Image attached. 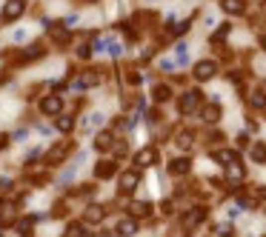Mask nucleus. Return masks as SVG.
Returning <instances> with one entry per match:
<instances>
[{
	"mask_svg": "<svg viewBox=\"0 0 266 237\" xmlns=\"http://www.w3.org/2000/svg\"><path fill=\"white\" fill-rule=\"evenodd\" d=\"M23 11H26V0H6V6H3V11H0V20L12 23V20H17Z\"/></svg>",
	"mask_w": 266,
	"mask_h": 237,
	"instance_id": "1",
	"label": "nucleus"
},
{
	"mask_svg": "<svg viewBox=\"0 0 266 237\" xmlns=\"http://www.w3.org/2000/svg\"><path fill=\"white\" fill-rule=\"evenodd\" d=\"M138 183H140V171L138 169H129L120 174V183H117V192L120 194H132L135 189H138Z\"/></svg>",
	"mask_w": 266,
	"mask_h": 237,
	"instance_id": "2",
	"label": "nucleus"
},
{
	"mask_svg": "<svg viewBox=\"0 0 266 237\" xmlns=\"http://www.w3.org/2000/svg\"><path fill=\"white\" fill-rule=\"evenodd\" d=\"M0 223H3V226H14V223H17V203L0 200Z\"/></svg>",
	"mask_w": 266,
	"mask_h": 237,
	"instance_id": "3",
	"label": "nucleus"
},
{
	"mask_svg": "<svg viewBox=\"0 0 266 237\" xmlns=\"http://www.w3.org/2000/svg\"><path fill=\"white\" fill-rule=\"evenodd\" d=\"M197 106H200V91H197V89H189L183 97H180V114L197 112Z\"/></svg>",
	"mask_w": 266,
	"mask_h": 237,
	"instance_id": "4",
	"label": "nucleus"
},
{
	"mask_svg": "<svg viewBox=\"0 0 266 237\" xmlns=\"http://www.w3.org/2000/svg\"><path fill=\"white\" fill-rule=\"evenodd\" d=\"M83 217H86V223H89V226H97V223H103V217H106V206L89 203L86 209H83Z\"/></svg>",
	"mask_w": 266,
	"mask_h": 237,
	"instance_id": "5",
	"label": "nucleus"
},
{
	"mask_svg": "<svg viewBox=\"0 0 266 237\" xmlns=\"http://www.w3.org/2000/svg\"><path fill=\"white\" fill-rule=\"evenodd\" d=\"M115 169H117V163L112 158H103L100 160V163H97V166H94V180H109V177H112V174H115Z\"/></svg>",
	"mask_w": 266,
	"mask_h": 237,
	"instance_id": "6",
	"label": "nucleus"
},
{
	"mask_svg": "<svg viewBox=\"0 0 266 237\" xmlns=\"http://www.w3.org/2000/svg\"><path fill=\"white\" fill-rule=\"evenodd\" d=\"M66 152H69V143H55V146L46 152V163L49 166H58L66 160Z\"/></svg>",
	"mask_w": 266,
	"mask_h": 237,
	"instance_id": "7",
	"label": "nucleus"
},
{
	"mask_svg": "<svg viewBox=\"0 0 266 237\" xmlns=\"http://www.w3.org/2000/svg\"><path fill=\"white\" fill-rule=\"evenodd\" d=\"M60 109H63V100H60V94H49V97H43L40 100V112L43 114H60Z\"/></svg>",
	"mask_w": 266,
	"mask_h": 237,
	"instance_id": "8",
	"label": "nucleus"
},
{
	"mask_svg": "<svg viewBox=\"0 0 266 237\" xmlns=\"http://www.w3.org/2000/svg\"><path fill=\"white\" fill-rule=\"evenodd\" d=\"M215 72H218L215 60H200V63L195 66V80H212L215 78Z\"/></svg>",
	"mask_w": 266,
	"mask_h": 237,
	"instance_id": "9",
	"label": "nucleus"
},
{
	"mask_svg": "<svg viewBox=\"0 0 266 237\" xmlns=\"http://www.w3.org/2000/svg\"><path fill=\"white\" fill-rule=\"evenodd\" d=\"M152 163H158V152L155 149H140L138 155H135V166L138 169H146V166H152Z\"/></svg>",
	"mask_w": 266,
	"mask_h": 237,
	"instance_id": "10",
	"label": "nucleus"
},
{
	"mask_svg": "<svg viewBox=\"0 0 266 237\" xmlns=\"http://www.w3.org/2000/svg\"><path fill=\"white\" fill-rule=\"evenodd\" d=\"M83 158H86V155H78V158L72 160L69 166H66V169L60 171V186H66V183H72V180H75V174H78V169H81Z\"/></svg>",
	"mask_w": 266,
	"mask_h": 237,
	"instance_id": "11",
	"label": "nucleus"
},
{
	"mask_svg": "<svg viewBox=\"0 0 266 237\" xmlns=\"http://www.w3.org/2000/svg\"><path fill=\"white\" fill-rule=\"evenodd\" d=\"M243 174H246V171H243V166H241V160L238 158L232 160V163H226V180H232L235 186H238V183L243 180Z\"/></svg>",
	"mask_w": 266,
	"mask_h": 237,
	"instance_id": "12",
	"label": "nucleus"
},
{
	"mask_svg": "<svg viewBox=\"0 0 266 237\" xmlns=\"http://www.w3.org/2000/svg\"><path fill=\"white\" fill-rule=\"evenodd\" d=\"M117 235H120V237L138 235V220H135V217H126V220H120V223H117Z\"/></svg>",
	"mask_w": 266,
	"mask_h": 237,
	"instance_id": "13",
	"label": "nucleus"
},
{
	"mask_svg": "<svg viewBox=\"0 0 266 237\" xmlns=\"http://www.w3.org/2000/svg\"><path fill=\"white\" fill-rule=\"evenodd\" d=\"M112 146H115V135L112 132H100V135L94 137V149L97 152H109Z\"/></svg>",
	"mask_w": 266,
	"mask_h": 237,
	"instance_id": "14",
	"label": "nucleus"
},
{
	"mask_svg": "<svg viewBox=\"0 0 266 237\" xmlns=\"http://www.w3.org/2000/svg\"><path fill=\"white\" fill-rule=\"evenodd\" d=\"M203 217H206V209H203V206H197V209H192V212L183 217V226H186V229H195L197 223L203 220Z\"/></svg>",
	"mask_w": 266,
	"mask_h": 237,
	"instance_id": "15",
	"label": "nucleus"
},
{
	"mask_svg": "<svg viewBox=\"0 0 266 237\" xmlns=\"http://www.w3.org/2000/svg\"><path fill=\"white\" fill-rule=\"evenodd\" d=\"M189 169H192V160L189 158H175L172 163H169V171H172V174H186Z\"/></svg>",
	"mask_w": 266,
	"mask_h": 237,
	"instance_id": "16",
	"label": "nucleus"
},
{
	"mask_svg": "<svg viewBox=\"0 0 266 237\" xmlns=\"http://www.w3.org/2000/svg\"><path fill=\"white\" fill-rule=\"evenodd\" d=\"M129 212H132V217L138 220V217H149L152 215V203H146V200H138V203L129 206Z\"/></svg>",
	"mask_w": 266,
	"mask_h": 237,
	"instance_id": "17",
	"label": "nucleus"
},
{
	"mask_svg": "<svg viewBox=\"0 0 266 237\" xmlns=\"http://www.w3.org/2000/svg\"><path fill=\"white\" fill-rule=\"evenodd\" d=\"M66 237H92V232H89L86 223H69L66 226Z\"/></svg>",
	"mask_w": 266,
	"mask_h": 237,
	"instance_id": "18",
	"label": "nucleus"
},
{
	"mask_svg": "<svg viewBox=\"0 0 266 237\" xmlns=\"http://www.w3.org/2000/svg\"><path fill=\"white\" fill-rule=\"evenodd\" d=\"M249 106H252V109H266V94L261 89H255L252 94H249Z\"/></svg>",
	"mask_w": 266,
	"mask_h": 237,
	"instance_id": "19",
	"label": "nucleus"
},
{
	"mask_svg": "<svg viewBox=\"0 0 266 237\" xmlns=\"http://www.w3.org/2000/svg\"><path fill=\"white\" fill-rule=\"evenodd\" d=\"M220 6H223V11H229V14H241L243 0H220Z\"/></svg>",
	"mask_w": 266,
	"mask_h": 237,
	"instance_id": "20",
	"label": "nucleus"
},
{
	"mask_svg": "<svg viewBox=\"0 0 266 237\" xmlns=\"http://www.w3.org/2000/svg\"><path fill=\"white\" fill-rule=\"evenodd\" d=\"M43 55V43H35V46H29L23 55H20V60H35V57Z\"/></svg>",
	"mask_w": 266,
	"mask_h": 237,
	"instance_id": "21",
	"label": "nucleus"
},
{
	"mask_svg": "<svg viewBox=\"0 0 266 237\" xmlns=\"http://www.w3.org/2000/svg\"><path fill=\"white\" fill-rule=\"evenodd\" d=\"M192 132H177V137H175V143H177V149H189L192 146Z\"/></svg>",
	"mask_w": 266,
	"mask_h": 237,
	"instance_id": "22",
	"label": "nucleus"
},
{
	"mask_svg": "<svg viewBox=\"0 0 266 237\" xmlns=\"http://www.w3.org/2000/svg\"><path fill=\"white\" fill-rule=\"evenodd\" d=\"M203 120H206V123H218V120H220V109H218V106H206V109H203Z\"/></svg>",
	"mask_w": 266,
	"mask_h": 237,
	"instance_id": "23",
	"label": "nucleus"
},
{
	"mask_svg": "<svg viewBox=\"0 0 266 237\" xmlns=\"http://www.w3.org/2000/svg\"><path fill=\"white\" fill-rule=\"evenodd\" d=\"M72 126H75V117H72V114H60L58 117V132H72Z\"/></svg>",
	"mask_w": 266,
	"mask_h": 237,
	"instance_id": "24",
	"label": "nucleus"
},
{
	"mask_svg": "<svg viewBox=\"0 0 266 237\" xmlns=\"http://www.w3.org/2000/svg\"><path fill=\"white\" fill-rule=\"evenodd\" d=\"M175 57H177V63H180V66H186V60H189V49H186V43L175 46Z\"/></svg>",
	"mask_w": 266,
	"mask_h": 237,
	"instance_id": "25",
	"label": "nucleus"
},
{
	"mask_svg": "<svg viewBox=\"0 0 266 237\" xmlns=\"http://www.w3.org/2000/svg\"><path fill=\"white\" fill-rule=\"evenodd\" d=\"M169 97H172V89H169V86H155V100L158 103L169 100Z\"/></svg>",
	"mask_w": 266,
	"mask_h": 237,
	"instance_id": "26",
	"label": "nucleus"
},
{
	"mask_svg": "<svg viewBox=\"0 0 266 237\" xmlns=\"http://www.w3.org/2000/svg\"><path fill=\"white\" fill-rule=\"evenodd\" d=\"M249 155H252L255 163H266V146H261V143H258V146H252V152H249Z\"/></svg>",
	"mask_w": 266,
	"mask_h": 237,
	"instance_id": "27",
	"label": "nucleus"
},
{
	"mask_svg": "<svg viewBox=\"0 0 266 237\" xmlns=\"http://www.w3.org/2000/svg\"><path fill=\"white\" fill-rule=\"evenodd\" d=\"M12 140L14 143H26V140H29V129H17V132L12 135Z\"/></svg>",
	"mask_w": 266,
	"mask_h": 237,
	"instance_id": "28",
	"label": "nucleus"
},
{
	"mask_svg": "<svg viewBox=\"0 0 266 237\" xmlns=\"http://www.w3.org/2000/svg\"><path fill=\"white\" fill-rule=\"evenodd\" d=\"M215 235H218V237L232 235V226H229V223H218V226H215Z\"/></svg>",
	"mask_w": 266,
	"mask_h": 237,
	"instance_id": "29",
	"label": "nucleus"
},
{
	"mask_svg": "<svg viewBox=\"0 0 266 237\" xmlns=\"http://www.w3.org/2000/svg\"><path fill=\"white\" fill-rule=\"evenodd\" d=\"M26 37H29V32H26V29H14V32H12L14 43H20V40H26Z\"/></svg>",
	"mask_w": 266,
	"mask_h": 237,
	"instance_id": "30",
	"label": "nucleus"
},
{
	"mask_svg": "<svg viewBox=\"0 0 266 237\" xmlns=\"http://www.w3.org/2000/svg\"><path fill=\"white\" fill-rule=\"evenodd\" d=\"M161 69H163V72H172V69H175V63L169 60V57H163V60H161Z\"/></svg>",
	"mask_w": 266,
	"mask_h": 237,
	"instance_id": "31",
	"label": "nucleus"
},
{
	"mask_svg": "<svg viewBox=\"0 0 266 237\" xmlns=\"http://www.w3.org/2000/svg\"><path fill=\"white\" fill-rule=\"evenodd\" d=\"M89 52H92L89 46H78V55H81V57H89Z\"/></svg>",
	"mask_w": 266,
	"mask_h": 237,
	"instance_id": "32",
	"label": "nucleus"
},
{
	"mask_svg": "<svg viewBox=\"0 0 266 237\" xmlns=\"http://www.w3.org/2000/svg\"><path fill=\"white\" fill-rule=\"evenodd\" d=\"M186 29H189V23H177V26H175V32H177V34H180V32H186Z\"/></svg>",
	"mask_w": 266,
	"mask_h": 237,
	"instance_id": "33",
	"label": "nucleus"
},
{
	"mask_svg": "<svg viewBox=\"0 0 266 237\" xmlns=\"http://www.w3.org/2000/svg\"><path fill=\"white\" fill-rule=\"evenodd\" d=\"M6 143H9V137H3V135H0V149L6 146Z\"/></svg>",
	"mask_w": 266,
	"mask_h": 237,
	"instance_id": "34",
	"label": "nucleus"
},
{
	"mask_svg": "<svg viewBox=\"0 0 266 237\" xmlns=\"http://www.w3.org/2000/svg\"><path fill=\"white\" fill-rule=\"evenodd\" d=\"M258 197H266V186L264 189H258Z\"/></svg>",
	"mask_w": 266,
	"mask_h": 237,
	"instance_id": "35",
	"label": "nucleus"
},
{
	"mask_svg": "<svg viewBox=\"0 0 266 237\" xmlns=\"http://www.w3.org/2000/svg\"><path fill=\"white\" fill-rule=\"evenodd\" d=\"M264 49H266V37H264Z\"/></svg>",
	"mask_w": 266,
	"mask_h": 237,
	"instance_id": "36",
	"label": "nucleus"
}]
</instances>
